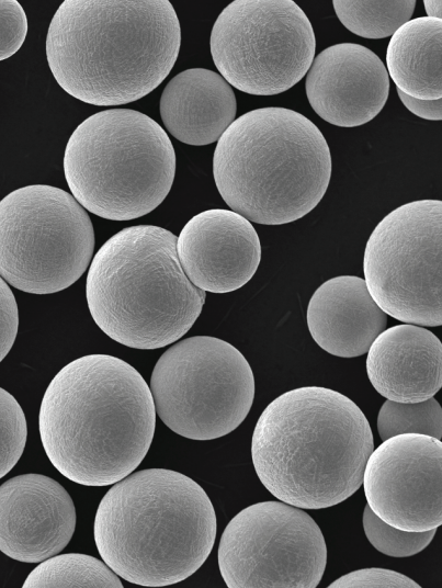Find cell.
Instances as JSON below:
<instances>
[{
    "instance_id": "6da1fadb",
    "label": "cell",
    "mask_w": 442,
    "mask_h": 588,
    "mask_svg": "<svg viewBox=\"0 0 442 588\" xmlns=\"http://www.w3.org/2000/svg\"><path fill=\"white\" fill-rule=\"evenodd\" d=\"M156 427L150 388L140 373L109 354L66 364L39 407L44 451L66 478L103 487L129 475L147 454Z\"/></svg>"
},
{
    "instance_id": "7a4b0ae2",
    "label": "cell",
    "mask_w": 442,
    "mask_h": 588,
    "mask_svg": "<svg viewBox=\"0 0 442 588\" xmlns=\"http://www.w3.org/2000/svg\"><path fill=\"white\" fill-rule=\"evenodd\" d=\"M180 44V23L168 0H65L48 27L46 57L71 97L120 105L166 79Z\"/></svg>"
},
{
    "instance_id": "3957f363",
    "label": "cell",
    "mask_w": 442,
    "mask_h": 588,
    "mask_svg": "<svg viewBox=\"0 0 442 588\" xmlns=\"http://www.w3.org/2000/svg\"><path fill=\"white\" fill-rule=\"evenodd\" d=\"M373 450L372 429L360 407L320 386L273 399L251 440L260 482L275 498L301 509L332 507L352 496Z\"/></svg>"
},
{
    "instance_id": "277c9868",
    "label": "cell",
    "mask_w": 442,
    "mask_h": 588,
    "mask_svg": "<svg viewBox=\"0 0 442 588\" xmlns=\"http://www.w3.org/2000/svg\"><path fill=\"white\" fill-rule=\"evenodd\" d=\"M104 563L128 583L162 587L193 575L212 552L216 514L205 490L167 468L131 473L101 499L93 527Z\"/></svg>"
},
{
    "instance_id": "5b68a950",
    "label": "cell",
    "mask_w": 442,
    "mask_h": 588,
    "mask_svg": "<svg viewBox=\"0 0 442 588\" xmlns=\"http://www.w3.org/2000/svg\"><path fill=\"white\" fill-rule=\"evenodd\" d=\"M216 188L250 222H295L324 197L331 155L320 129L286 108L251 110L227 127L213 156Z\"/></svg>"
},
{
    "instance_id": "8992f818",
    "label": "cell",
    "mask_w": 442,
    "mask_h": 588,
    "mask_svg": "<svg viewBox=\"0 0 442 588\" xmlns=\"http://www.w3.org/2000/svg\"><path fill=\"white\" fill-rule=\"evenodd\" d=\"M86 297L97 326L134 349H158L182 338L206 294L180 264L177 236L155 225L126 227L97 251Z\"/></svg>"
},
{
    "instance_id": "52a82bcc",
    "label": "cell",
    "mask_w": 442,
    "mask_h": 588,
    "mask_svg": "<svg viewBox=\"0 0 442 588\" xmlns=\"http://www.w3.org/2000/svg\"><path fill=\"white\" fill-rule=\"evenodd\" d=\"M64 172L82 207L102 218L129 220L150 213L167 197L175 152L151 117L111 109L89 116L72 132Z\"/></svg>"
},
{
    "instance_id": "ba28073f",
    "label": "cell",
    "mask_w": 442,
    "mask_h": 588,
    "mask_svg": "<svg viewBox=\"0 0 442 588\" xmlns=\"http://www.w3.org/2000/svg\"><path fill=\"white\" fill-rule=\"evenodd\" d=\"M94 249L91 219L65 190L34 184L0 201V276L30 294H53L87 270Z\"/></svg>"
},
{
    "instance_id": "9c48e42d",
    "label": "cell",
    "mask_w": 442,
    "mask_h": 588,
    "mask_svg": "<svg viewBox=\"0 0 442 588\" xmlns=\"http://www.w3.org/2000/svg\"><path fill=\"white\" fill-rule=\"evenodd\" d=\"M254 377L243 354L209 336L183 339L157 361L150 392L156 412L177 434L213 440L245 420L254 398Z\"/></svg>"
},
{
    "instance_id": "30bf717a",
    "label": "cell",
    "mask_w": 442,
    "mask_h": 588,
    "mask_svg": "<svg viewBox=\"0 0 442 588\" xmlns=\"http://www.w3.org/2000/svg\"><path fill=\"white\" fill-rule=\"evenodd\" d=\"M213 61L237 90L274 95L307 74L316 37L292 0H235L217 16L209 37Z\"/></svg>"
},
{
    "instance_id": "8fae6325",
    "label": "cell",
    "mask_w": 442,
    "mask_h": 588,
    "mask_svg": "<svg viewBox=\"0 0 442 588\" xmlns=\"http://www.w3.org/2000/svg\"><path fill=\"white\" fill-rule=\"evenodd\" d=\"M442 202L417 200L387 214L367 239L364 281L378 307L405 324L442 325Z\"/></svg>"
},
{
    "instance_id": "7c38bea8",
    "label": "cell",
    "mask_w": 442,
    "mask_h": 588,
    "mask_svg": "<svg viewBox=\"0 0 442 588\" xmlns=\"http://www.w3.org/2000/svg\"><path fill=\"white\" fill-rule=\"evenodd\" d=\"M327 563L320 528L283 501H262L238 512L218 545V567L229 588H315Z\"/></svg>"
},
{
    "instance_id": "4fadbf2b",
    "label": "cell",
    "mask_w": 442,
    "mask_h": 588,
    "mask_svg": "<svg viewBox=\"0 0 442 588\" xmlns=\"http://www.w3.org/2000/svg\"><path fill=\"white\" fill-rule=\"evenodd\" d=\"M371 510L387 524L422 532L442 524V443L419 433L390 437L370 454L363 480Z\"/></svg>"
},
{
    "instance_id": "5bb4252c",
    "label": "cell",
    "mask_w": 442,
    "mask_h": 588,
    "mask_svg": "<svg viewBox=\"0 0 442 588\" xmlns=\"http://www.w3.org/2000/svg\"><path fill=\"white\" fill-rule=\"evenodd\" d=\"M76 527L68 491L42 474H22L0 486V551L12 559L39 563L66 547Z\"/></svg>"
},
{
    "instance_id": "9a60e30c",
    "label": "cell",
    "mask_w": 442,
    "mask_h": 588,
    "mask_svg": "<svg viewBox=\"0 0 442 588\" xmlns=\"http://www.w3.org/2000/svg\"><path fill=\"white\" fill-rule=\"evenodd\" d=\"M182 270L204 292L224 294L242 287L261 260V244L250 220L224 208L194 215L177 237Z\"/></svg>"
},
{
    "instance_id": "2e32d148",
    "label": "cell",
    "mask_w": 442,
    "mask_h": 588,
    "mask_svg": "<svg viewBox=\"0 0 442 588\" xmlns=\"http://www.w3.org/2000/svg\"><path fill=\"white\" fill-rule=\"evenodd\" d=\"M305 90L310 106L322 120L355 127L372 121L384 108L389 76L382 59L367 47L339 43L314 57Z\"/></svg>"
},
{
    "instance_id": "e0dca14e",
    "label": "cell",
    "mask_w": 442,
    "mask_h": 588,
    "mask_svg": "<svg viewBox=\"0 0 442 588\" xmlns=\"http://www.w3.org/2000/svg\"><path fill=\"white\" fill-rule=\"evenodd\" d=\"M367 377L378 394L398 403L433 397L442 386V343L413 324L384 329L366 357Z\"/></svg>"
},
{
    "instance_id": "ac0fdd59",
    "label": "cell",
    "mask_w": 442,
    "mask_h": 588,
    "mask_svg": "<svg viewBox=\"0 0 442 588\" xmlns=\"http://www.w3.org/2000/svg\"><path fill=\"white\" fill-rule=\"evenodd\" d=\"M306 320L322 350L340 358H355L366 353L386 328L387 315L372 298L364 279L339 275L314 292Z\"/></svg>"
},
{
    "instance_id": "d6986e66",
    "label": "cell",
    "mask_w": 442,
    "mask_h": 588,
    "mask_svg": "<svg viewBox=\"0 0 442 588\" xmlns=\"http://www.w3.org/2000/svg\"><path fill=\"white\" fill-rule=\"evenodd\" d=\"M159 109L173 137L188 145L205 146L218 140L235 121L237 101L231 86L219 74L191 68L167 83Z\"/></svg>"
},
{
    "instance_id": "ffe728a7",
    "label": "cell",
    "mask_w": 442,
    "mask_h": 588,
    "mask_svg": "<svg viewBox=\"0 0 442 588\" xmlns=\"http://www.w3.org/2000/svg\"><path fill=\"white\" fill-rule=\"evenodd\" d=\"M388 76L398 90L419 100L442 97V20L420 16L403 24L386 50Z\"/></svg>"
},
{
    "instance_id": "44dd1931",
    "label": "cell",
    "mask_w": 442,
    "mask_h": 588,
    "mask_svg": "<svg viewBox=\"0 0 442 588\" xmlns=\"http://www.w3.org/2000/svg\"><path fill=\"white\" fill-rule=\"evenodd\" d=\"M111 587L122 588L116 574L100 559L68 553L44 559L26 577L23 588Z\"/></svg>"
},
{
    "instance_id": "7402d4cb",
    "label": "cell",
    "mask_w": 442,
    "mask_h": 588,
    "mask_svg": "<svg viewBox=\"0 0 442 588\" xmlns=\"http://www.w3.org/2000/svg\"><path fill=\"white\" fill-rule=\"evenodd\" d=\"M340 22L365 38L392 36L413 13L415 0H333Z\"/></svg>"
},
{
    "instance_id": "603a6c76",
    "label": "cell",
    "mask_w": 442,
    "mask_h": 588,
    "mask_svg": "<svg viewBox=\"0 0 442 588\" xmlns=\"http://www.w3.org/2000/svg\"><path fill=\"white\" fill-rule=\"evenodd\" d=\"M382 441L403 433H419L437 439L442 437V408L430 397L418 403H398L387 399L377 416Z\"/></svg>"
},
{
    "instance_id": "cb8c5ba5",
    "label": "cell",
    "mask_w": 442,
    "mask_h": 588,
    "mask_svg": "<svg viewBox=\"0 0 442 588\" xmlns=\"http://www.w3.org/2000/svg\"><path fill=\"white\" fill-rule=\"evenodd\" d=\"M363 529L369 542L381 553L392 557H409L424 550L437 529L413 532L396 529L381 520L366 505Z\"/></svg>"
},
{
    "instance_id": "d4e9b609",
    "label": "cell",
    "mask_w": 442,
    "mask_h": 588,
    "mask_svg": "<svg viewBox=\"0 0 442 588\" xmlns=\"http://www.w3.org/2000/svg\"><path fill=\"white\" fill-rule=\"evenodd\" d=\"M27 438L25 415L18 400L0 387V478L20 460Z\"/></svg>"
},
{
    "instance_id": "484cf974",
    "label": "cell",
    "mask_w": 442,
    "mask_h": 588,
    "mask_svg": "<svg viewBox=\"0 0 442 588\" xmlns=\"http://www.w3.org/2000/svg\"><path fill=\"white\" fill-rule=\"evenodd\" d=\"M27 34V18L16 0H0V60L14 55Z\"/></svg>"
},
{
    "instance_id": "4316f807",
    "label": "cell",
    "mask_w": 442,
    "mask_h": 588,
    "mask_svg": "<svg viewBox=\"0 0 442 588\" xmlns=\"http://www.w3.org/2000/svg\"><path fill=\"white\" fill-rule=\"evenodd\" d=\"M329 588H419L411 578L406 575L386 568H363L351 572L332 581Z\"/></svg>"
},
{
    "instance_id": "83f0119b",
    "label": "cell",
    "mask_w": 442,
    "mask_h": 588,
    "mask_svg": "<svg viewBox=\"0 0 442 588\" xmlns=\"http://www.w3.org/2000/svg\"><path fill=\"white\" fill-rule=\"evenodd\" d=\"M19 328V309L15 297L0 276V362L11 350Z\"/></svg>"
},
{
    "instance_id": "f1b7e54d",
    "label": "cell",
    "mask_w": 442,
    "mask_h": 588,
    "mask_svg": "<svg viewBox=\"0 0 442 588\" xmlns=\"http://www.w3.org/2000/svg\"><path fill=\"white\" fill-rule=\"evenodd\" d=\"M397 93L403 104L415 115L429 121L442 120V98L426 101L411 98L398 89Z\"/></svg>"
},
{
    "instance_id": "f546056e",
    "label": "cell",
    "mask_w": 442,
    "mask_h": 588,
    "mask_svg": "<svg viewBox=\"0 0 442 588\" xmlns=\"http://www.w3.org/2000/svg\"><path fill=\"white\" fill-rule=\"evenodd\" d=\"M427 16L441 20L442 1L441 0H424L423 1Z\"/></svg>"
}]
</instances>
